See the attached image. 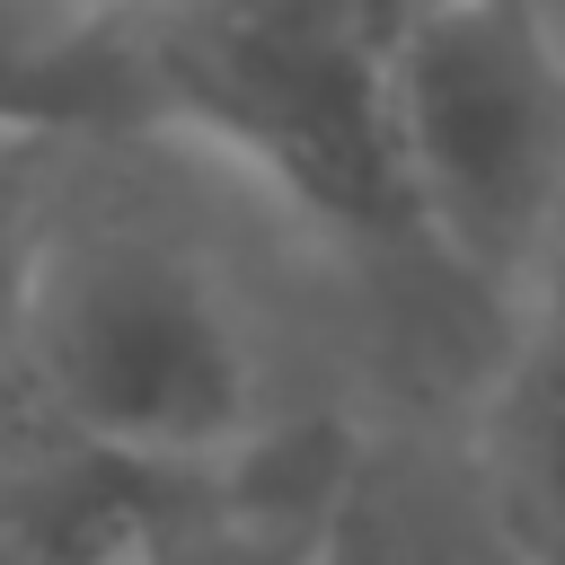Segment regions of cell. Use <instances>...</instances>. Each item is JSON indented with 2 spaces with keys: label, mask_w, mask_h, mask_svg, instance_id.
Masks as SVG:
<instances>
[{
  "label": "cell",
  "mask_w": 565,
  "mask_h": 565,
  "mask_svg": "<svg viewBox=\"0 0 565 565\" xmlns=\"http://www.w3.org/2000/svg\"><path fill=\"white\" fill-rule=\"evenodd\" d=\"M115 26L141 132L230 150L344 247H424L362 0H115Z\"/></svg>",
  "instance_id": "6da1fadb"
},
{
  "label": "cell",
  "mask_w": 565,
  "mask_h": 565,
  "mask_svg": "<svg viewBox=\"0 0 565 565\" xmlns=\"http://www.w3.org/2000/svg\"><path fill=\"white\" fill-rule=\"evenodd\" d=\"M0 353L88 441L212 468L265 441L256 344L230 282L150 221H53L0 282Z\"/></svg>",
  "instance_id": "7a4b0ae2"
},
{
  "label": "cell",
  "mask_w": 565,
  "mask_h": 565,
  "mask_svg": "<svg viewBox=\"0 0 565 565\" xmlns=\"http://www.w3.org/2000/svg\"><path fill=\"white\" fill-rule=\"evenodd\" d=\"M388 132L415 238L530 291L565 194V35L539 0H424L388 26Z\"/></svg>",
  "instance_id": "3957f363"
},
{
  "label": "cell",
  "mask_w": 565,
  "mask_h": 565,
  "mask_svg": "<svg viewBox=\"0 0 565 565\" xmlns=\"http://www.w3.org/2000/svg\"><path fill=\"white\" fill-rule=\"evenodd\" d=\"M194 477L203 468H150L88 441L0 353V565H132Z\"/></svg>",
  "instance_id": "277c9868"
},
{
  "label": "cell",
  "mask_w": 565,
  "mask_h": 565,
  "mask_svg": "<svg viewBox=\"0 0 565 565\" xmlns=\"http://www.w3.org/2000/svg\"><path fill=\"white\" fill-rule=\"evenodd\" d=\"M318 565H530L486 503V477L459 441L433 433H344Z\"/></svg>",
  "instance_id": "5b68a950"
},
{
  "label": "cell",
  "mask_w": 565,
  "mask_h": 565,
  "mask_svg": "<svg viewBox=\"0 0 565 565\" xmlns=\"http://www.w3.org/2000/svg\"><path fill=\"white\" fill-rule=\"evenodd\" d=\"M344 433H265L238 459L203 468L141 539L132 565H318V521Z\"/></svg>",
  "instance_id": "8992f818"
},
{
  "label": "cell",
  "mask_w": 565,
  "mask_h": 565,
  "mask_svg": "<svg viewBox=\"0 0 565 565\" xmlns=\"http://www.w3.org/2000/svg\"><path fill=\"white\" fill-rule=\"evenodd\" d=\"M468 459L486 477L494 521L530 565H565V327L530 318L494 362L486 406L468 424Z\"/></svg>",
  "instance_id": "52a82bcc"
},
{
  "label": "cell",
  "mask_w": 565,
  "mask_h": 565,
  "mask_svg": "<svg viewBox=\"0 0 565 565\" xmlns=\"http://www.w3.org/2000/svg\"><path fill=\"white\" fill-rule=\"evenodd\" d=\"M521 300H530V318H556V327H565V194H556V221H547V247H539Z\"/></svg>",
  "instance_id": "ba28073f"
},
{
  "label": "cell",
  "mask_w": 565,
  "mask_h": 565,
  "mask_svg": "<svg viewBox=\"0 0 565 565\" xmlns=\"http://www.w3.org/2000/svg\"><path fill=\"white\" fill-rule=\"evenodd\" d=\"M362 9H371V18H380V35H388V26H397V18H415L424 0H362Z\"/></svg>",
  "instance_id": "9c48e42d"
}]
</instances>
